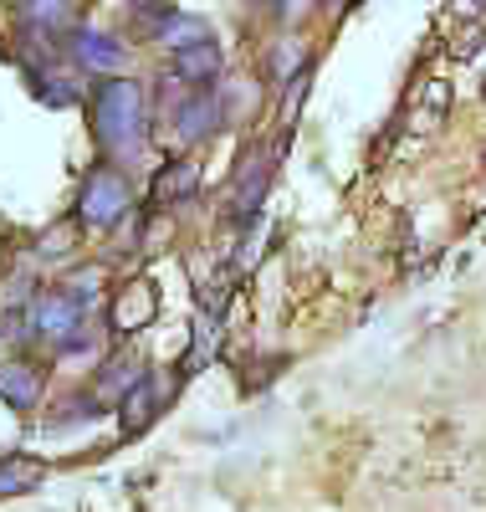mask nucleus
I'll list each match as a JSON object with an SVG mask.
<instances>
[{
  "label": "nucleus",
  "instance_id": "nucleus-12",
  "mask_svg": "<svg viewBox=\"0 0 486 512\" xmlns=\"http://www.w3.org/2000/svg\"><path fill=\"white\" fill-rule=\"evenodd\" d=\"M195 41H210V21L200 16H185V11H174L159 31H154V47L164 52H180V47H195Z\"/></svg>",
  "mask_w": 486,
  "mask_h": 512
},
{
  "label": "nucleus",
  "instance_id": "nucleus-16",
  "mask_svg": "<svg viewBox=\"0 0 486 512\" xmlns=\"http://www.w3.org/2000/svg\"><path fill=\"white\" fill-rule=\"evenodd\" d=\"M169 16H174L169 0H134V6H128V21H134V31L149 36V41H154V31H159Z\"/></svg>",
  "mask_w": 486,
  "mask_h": 512
},
{
  "label": "nucleus",
  "instance_id": "nucleus-5",
  "mask_svg": "<svg viewBox=\"0 0 486 512\" xmlns=\"http://www.w3.org/2000/svg\"><path fill=\"white\" fill-rule=\"evenodd\" d=\"M67 57H72V67H82V72L118 77L123 62H128V47H123L118 36L98 31V26H72V31H67Z\"/></svg>",
  "mask_w": 486,
  "mask_h": 512
},
{
  "label": "nucleus",
  "instance_id": "nucleus-15",
  "mask_svg": "<svg viewBox=\"0 0 486 512\" xmlns=\"http://www.w3.org/2000/svg\"><path fill=\"white\" fill-rule=\"evenodd\" d=\"M302 67H313V62H307V47H302V41H292V36H282L277 47L267 52V77L272 82H292Z\"/></svg>",
  "mask_w": 486,
  "mask_h": 512
},
{
  "label": "nucleus",
  "instance_id": "nucleus-8",
  "mask_svg": "<svg viewBox=\"0 0 486 512\" xmlns=\"http://www.w3.org/2000/svg\"><path fill=\"white\" fill-rule=\"evenodd\" d=\"M220 72H226V62H220L215 36H210V41H195V47L169 52V77L180 82V88H215Z\"/></svg>",
  "mask_w": 486,
  "mask_h": 512
},
{
  "label": "nucleus",
  "instance_id": "nucleus-14",
  "mask_svg": "<svg viewBox=\"0 0 486 512\" xmlns=\"http://www.w3.org/2000/svg\"><path fill=\"white\" fill-rule=\"evenodd\" d=\"M41 482V461L36 456H6L0 461V497H21Z\"/></svg>",
  "mask_w": 486,
  "mask_h": 512
},
{
  "label": "nucleus",
  "instance_id": "nucleus-13",
  "mask_svg": "<svg viewBox=\"0 0 486 512\" xmlns=\"http://www.w3.org/2000/svg\"><path fill=\"white\" fill-rule=\"evenodd\" d=\"M195 185H200V164L195 159H169L154 180V200H185V195H195Z\"/></svg>",
  "mask_w": 486,
  "mask_h": 512
},
{
  "label": "nucleus",
  "instance_id": "nucleus-4",
  "mask_svg": "<svg viewBox=\"0 0 486 512\" xmlns=\"http://www.w3.org/2000/svg\"><path fill=\"white\" fill-rule=\"evenodd\" d=\"M220 128H226L220 88H185V98L174 103V134H180V144H205Z\"/></svg>",
  "mask_w": 486,
  "mask_h": 512
},
{
  "label": "nucleus",
  "instance_id": "nucleus-19",
  "mask_svg": "<svg viewBox=\"0 0 486 512\" xmlns=\"http://www.w3.org/2000/svg\"><path fill=\"white\" fill-rule=\"evenodd\" d=\"M323 6V0H277V16L282 21H302L307 11H318Z\"/></svg>",
  "mask_w": 486,
  "mask_h": 512
},
{
  "label": "nucleus",
  "instance_id": "nucleus-18",
  "mask_svg": "<svg viewBox=\"0 0 486 512\" xmlns=\"http://www.w3.org/2000/svg\"><path fill=\"white\" fill-rule=\"evenodd\" d=\"M72 241H77V226H57V236H41V251H47V256H62Z\"/></svg>",
  "mask_w": 486,
  "mask_h": 512
},
{
  "label": "nucleus",
  "instance_id": "nucleus-3",
  "mask_svg": "<svg viewBox=\"0 0 486 512\" xmlns=\"http://www.w3.org/2000/svg\"><path fill=\"white\" fill-rule=\"evenodd\" d=\"M26 338H47V344H67L77 328H87V303L72 287H52V292H36L26 303Z\"/></svg>",
  "mask_w": 486,
  "mask_h": 512
},
{
  "label": "nucleus",
  "instance_id": "nucleus-9",
  "mask_svg": "<svg viewBox=\"0 0 486 512\" xmlns=\"http://www.w3.org/2000/svg\"><path fill=\"white\" fill-rule=\"evenodd\" d=\"M154 313H159V292H154L149 277H134V282H128V287L113 297V328H118V333H139V328H149Z\"/></svg>",
  "mask_w": 486,
  "mask_h": 512
},
{
  "label": "nucleus",
  "instance_id": "nucleus-2",
  "mask_svg": "<svg viewBox=\"0 0 486 512\" xmlns=\"http://www.w3.org/2000/svg\"><path fill=\"white\" fill-rule=\"evenodd\" d=\"M128 210H134V180H128L113 159L87 169L82 195H77V226L108 231V226H118L128 216Z\"/></svg>",
  "mask_w": 486,
  "mask_h": 512
},
{
  "label": "nucleus",
  "instance_id": "nucleus-6",
  "mask_svg": "<svg viewBox=\"0 0 486 512\" xmlns=\"http://www.w3.org/2000/svg\"><path fill=\"white\" fill-rule=\"evenodd\" d=\"M174 400V379L164 384L159 374H149L144 369V379L134 384V390H128L123 400H118V420H123V431L128 436H139V431H149V425L159 420V410Z\"/></svg>",
  "mask_w": 486,
  "mask_h": 512
},
{
  "label": "nucleus",
  "instance_id": "nucleus-1",
  "mask_svg": "<svg viewBox=\"0 0 486 512\" xmlns=\"http://www.w3.org/2000/svg\"><path fill=\"white\" fill-rule=\"evenodd\" d=\"M93 139L108 159H139L149 149V93L134 77H103L93 93Z\"/></svg>",
  "mask_w": 486,
  "mask_h": 512
},
{
  "label": "nucleus",
  "instance_id": "nucleus-10",
  "mask_svg": "<svg viewBox=\"0 0 486 512\" xmlns=\"http://www.w3.org/2000/svg\"><path fill=\"white\" fill-rule=\"evenodd\" d=\"M0 400L11 410H36L41 400V369L26 364V359H6L0 364Z\"/></svg>",
  "mask_w": 486,
  "mask_h": 512
},
{
  "label": "nucleus",
  "instance_id": "nucleus-11",
  "mask_svg": "<svg viewBox=\"0 0 486 512\" xmlns=\"http://www.w3.org/2000/svg\"><path fill=\"white\" fill-rule=\"evenodd\" d=\"M139 379H144V359H139V354H113V359L103 364V374L93 379V395H98L103 405H108V400H123Z\"/></svg>",
  "mask_w": 486,
  "mask_h": 512
},
{
  "label": "nucleus",
  "instance_id": "nucleus-7",
  "mask_svg": "<svg viewBox=\"0 0 486 512\" xmlns=\"http://www.w3.org/2000/svg\"><path fill=\"white\" fill-rule=\"evenodd\" d=\"M272 169H277V149H251L241 159V175L231 185V210H236V221H251L261 200H267V185H272Z\"/></svg>",
  "mask_w": 486,
  "mask_h": 512
},
{
  "label": "nucleus",
  "instance_id": "nucleus-17",
  "mask_svg": "<svg viewBox=\"0 0 486 512\" xmlns=\"http://www.w3.org/2000/svg\"><path fill=\"white\" fill-rule=\"evenodd\" d=\"M307 88H313V67H302V72L287 82V93H282V118H287V123L302 113V98H307Z\"/></svg>",
  "mask_w": 486,
  "mask_h": 512
}]
</instances>
